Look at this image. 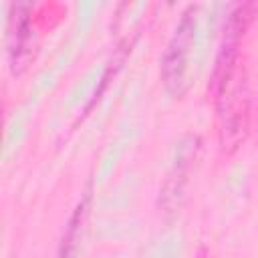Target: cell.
Here are the masks:
<instances>
[{
  "instance_id": "cell-1",
  "label": "cell",
  "mask_w": 258,
  "mask_h": 258,
  "mask_svg": "<svg viewBox=\"0 0 258 258\" xmlns=\"http://www.w3.org/2000/svg\"><path fill=\"white\" fill-rule=\"evenodd\" d=\"M194 36H196V8L189 6L177 28L175 34L165 50L163 62H161V79H163V87L171 97H183V93L189 87L187 81V69H189V52H191V44H194Z\"/></svg>"
},
{
  "instance_id": "cell-2",
  "label": "cell",
  "mask_w": 258,
  "mask_h": 258,
  "mask_svg": "<svg viewBox=\"0 0 258 258\" xmlns=\"http://www.w3.org/2000/svg\"><path fill=\"white\" fill-rule=\"evenodd\" d=\"M89 202H91V194L87 191V196L79 202V206L75 208L71 220H69V226L64 230V236H62V242H60V248H58V256L56 258H73L75 250H77V242L81 238V230H83V222L87 218V212H89Z\"/></svg>"
}]
</instances>
